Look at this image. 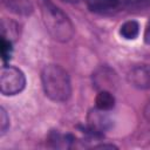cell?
<instances>
[{"mask_svg":"<svg viewBox=\"0 0 150 150\" xmlns=\"http://www.w3.org/2000/svg\"><path fill=\"white\" fill-rule=\"evenodd\" d=\"M93 86L96 90L114 91L118 86V76L114 69L108 66H101L93 73Z\"/></svg>","mask_w":150,"mask_h":150,"instance_id":"5","label":"cell"},{"mask_svg":"<svg viewBox=\"0 0 150 150\" xmlns=\"http://www.w3.org/2000/svg\"><path fill=\"white\" fill-rule=\"evenodd\" d=\"M38 5L49 35L57 42H68L74 35V26L68 15L50 0H38Z\"/></svg>","mask_w":150,"mask_h":150,"instance_id":"1","label":"cell"},{"mask_svg":"<svg viewBox=\"0 0 150 150\" xmlns=\"http://www.w3.org/2000/svg\"><path fill=\"white\" fill-rule=\"evenodd\" d=\"M0 49H1L2 61H4V62L8 61V60L12 57V53H13V42H12V41H8V40H5V39H1Z\"/></svg>","mask_w":150,"mask_h":150,"instance_id":"12","label":"cell"},{"mask_svg":"<svg viewBox=\"0 0 150 150\" xmlns=\"http://www.w3.org/2000/svg\"><path fill=\"white\" fill-rule=\"evenodd\" d=\"M9 129V116L5 108H0V136H4Z\"/></svg>","mask_w":150,"mask_h":150,"instance_id":"13","label":"cell"},{"mask_svg":"<svg viewBox=\"0 0 150 150\" xmlns=\"http://www.w3.org/2000/svg\"><path fill=\"white\" fill-rule=\"evenodd\" d=\"M144 117L150 123V100H149V102L146 103V105L144 108Z\"/></svg>","mask_w":150,"mask_h":150,"instance_id":"15","label":"cell"},{"mask_svg":"<svg viewBox=\"0 0 150 150\" xmlns=\"http://www.w3.org/2000/svg\"><path fill=\"white\" fill-rule=\"evenodd\" d=\"M128 82L137 89H150V66L142 64L128 73Z\"/></svg>","mask_w":150,"mask_h":150,"instance_id":"6","label":"cell"},{"mask_svg":"<svg viewBox=\"0 0 150 150\" xmlns=\"http://www.w3.org/2000/svg\"><path fill=\"white\" fill-rule=\"evenodd\" d=\"M20 36V25L11 19L4 18L1 20V39L8 41H16Z\"/></svg>","mask_w":150,"mask_h":150,"instance_id":"9","label":"cell"},{"mask_svg":"<svg viewBox=\"0 0 150 150\" xmlns=\"http://www.w3.org/2000/svg\"><path fill=\"white\" fill-rule=\"evenodd\" d=\"M41 83L45 95L54 102H66L71 95L68 73L59 64H46L41 71Z\"/></svg>","mask_w":150,"mask_h":150,"instance_id":"2","label":"cell"},{"mask_svg":"<svg viewBox=\"0 0 150 150\" xmlns=\"http://www.w3.org/2000/svg\"><path fill=\"white\" fill-rule=\"evenodd\" d=\"M4 6L16 15L28 16L33 13V5L29 0H2Z\"/></svg>","mask_w":150,"mask_h":150,"instance_id":"8","label":"cell"},{"mask_svg":"<svg viewBox=\"0 0 150 150\" xmlns=\"http://www.w3.org/2000/svg\"><path fill=\"white\" fill-rule=\"evenodd\" d=\"M95 105L101 110L109 111L115 107V96L112 95L111 91L101 90L97 93L95 97Z\"/></svg>","mask_w":150,"mask_h":150,"instance_id":"10","label":"cell"},{"mask_svg":"<svg viewBox=\"0 0 150 150\" xmlns=\"http://www.w3.org/2000/svg\"><path fill=\"white\" fill-rule=\"evenodd\" d=\"M120 34L122 38H124L127 40L136 39L139 34V23L135 20L125 21L120 28Z\"/></svg>","mask_w":150,"mask_h":150,"instance_id":"11","label":"cell"},{"mask_svg":"<svg viewBox=\"0 0 150 150\" xmlns=\"http://www.w3.org/2000/svg\"><path fill=\"white\" fill-rule=\"evenodd\" d=\"M61 1H64V2H69V4H76V2H79L80 0H61Z\"/></svg>","mask_w":150,"mask_h":150,"instance_id":"17","label":"cell"},{"mask_svg":"<svg viewBox=\"0 0 150 150\" xmlns=\"http://www.w3.org/2000/svg\"><path fill=\"white\" fill-rule=\"evenodd\" d=\"M89 11L97 14H107L116 11L121 6L120 0H84Z\"/></svg>","mask_w":150,"mask_h":150,"instance_id":"7","label":"cell"},{"mask_svg":"<svg viewBox=\"0 0 150 150\" xmlns=\"http://www.w3.org/2000/svg\"><path fill=\"white\" fill-rule=\"evenodd\" d=\"M144 41H145V43L150 45V19H149L146 27H145V30H144Z\"/></svg>","mask_w":150,"mask_h":150,"instance_id":"14","label":"cell"},{"mask_svg":"<svg viewBox=\"0 0 150 150\" xmlns=\"http://www.w3.org/2000/svg\"><path fill=\"white\" fill-rule=\"evenodd\" d=\"M94 148H109V149H112V148H117V146H115L114 144H98V145H95Z\"/></svg>","mask_w":150,"mask_h":150,"instance_id":"16","label":"cell"},{"mask_svg":"<svg viewBox=\"0 0 150 150\" xmlns=\"http://www.w3.org/2000/svg\"><path fill=\"white\" fill-rule=\"evenodd\" d=\"M88 131H83L93 137H101L104 131L109 130L112 125V120L108 115L107 110L98 108L91 109L87 115Z\"/></svg>","mask_w":150,"mask_h":150,"instance_id":"4","label":"cell"},{"mask_svg":"<svg viewBox=\"0 0 150 150\" xmlns=\"http://www.w3.org/2000/svg\"><path fill=\"white\" fill-rule=\"evenodd\" d=\"M26 87L23 71L14 66H2L0 70V90L5 96H13L21 93Z\"/></svg>","mask_w":150,"mask_h":150,"instance_id":"3","label":"cell"}]
</instances>
